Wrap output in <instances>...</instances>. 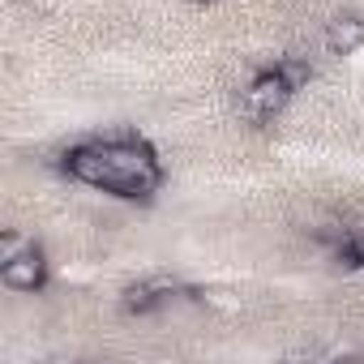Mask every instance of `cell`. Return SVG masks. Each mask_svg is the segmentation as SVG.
Returning <instances> with one entry per match:
<instances>
[{"instance_id": "8", "label": "cell", "mask_w": 364, "mask_h": 364, "mask_svg": "<svg viewBox=\"0 0 364 364\" xmlns=\"http://www.w3.org/2000/svg\"><path fill=\"white\" fill-rule=\"evenodd\" d=\"M279 73L287 77L291 90H304V86L313 82V65H309V56H283V60H279Z\"/></svg>"}, {"instance_id": "3", "label": "cell", "mask_w": 364, "mask_h": 364, "mask_svg": "<svg viewBox=\"0 0 364 364\" xmlns=\"http://www.w3.org/2000/svg\"><path fill=\"white\" fill-rule=\"evenodd\" d=\"M60 167L69 171V180H77V185L120 198V176H116V167H112V159H107L103 141H82V146H69V150H65V159H60Z\"/></svg>"}, {"instance_id": "11", "label": "cell", "mask_w": 364, "mask_h": 364, "mask_svg": "<svg viewBox=\"0 0 364 364\" xmlns=\"http://www.w3.org/2000/svg\"><path fill=\"white\" fill-rule=\"evenodd\" d=\"M185 5H210V0H185Z\"/></svg>"}, {"instance_id": "5", "label": "cell", "mask_w": 364, "mask_h": 364, "mask_svg": "<svg viewBox=\"0 0 364 364\" xmlns=\"http://www.w3.org/2000/svg\"><path fill=\"white\" fill-rule=\"evenodd\" d=\"M0 283H5L9 291L35 296V291L48 283V257H43V249L35 245V249L18 253V257H9V262H0Z\"/></svg>"}, {"instance_id": "4", "label": "cell", "mask_w": 364, "mask_h": 364, "mask_svg": "<svg viewBox=\"0 0 364 364\" xmlns=\"http://www.w3.org/2000/svg\"><path fill=\"white\" fill-rule=\"evenodd\" d=\"M176 291H185V283L176 274H150V279H137L120 291V309L133 317H146V313H159Z\"/></svg>"}, {"instance_id": "6", "label": "cell", "mask_w": 364, "mask_h": 364, "mask_svg": "<svg viewBox=\"0 0 364 364\" xmlns=\"http://www.w3.org/2000/svg\"><path fill=\"white\" fill-rule=\"evenodd\" d=\"M321 43L330 56H355L364 52V18L360 14H334L321 31Z\"/></svg>"}, {"instance_id": "2", "label": "cell", "mask_w": 364, "mask_h": 364, "mask_svg": "<svg viewBox=\"0 0 364 364\" xmlns=\"http://www.w3.org/2000/svg\"><path fill=\"white\" fill-rule=\"evenodd\" d=\"M291 86H287V77L279 73V65L274 69H262V73H253L245 86H240V116L249 120V124H266V120H274V116H283V107L291 103Z\"/></svg>"}, {"instance_id": "10", "label": "cell", "mask_w": 364, "mask_h": 364, "mask_svg": "<svg viewBox=\"0 0 364 364\" xmlns=\"http://www.w3.org/2000/svg\"><path fill=\"white\" fill-rule=\"evenodd\" d=\"M347 257H351V266H355V270H364V232L347 236Z\"/></svg>"}, {"instance_id": "9", "label": "cell", "mask_w": 364, "mask_h": 364, "mask_svg": "<svg viewBox=\"0 0 364 364\" xmlns=\"http://www.w3.org/2000/svg\"><path fill=\"white\" fill-rule=\"evenodd\" d=\"M26 249H35V236H26V232H18V228L0 232V262H9V257H18V253H26Z\"/></svg>"}, {"instance_id": "1", "label": "cell", "mask_w": 364, "mask_h": 364, "mask_svg": "<svg viewBox=\"0 0 364 364\" xmlns=\"http://www.w3.org/2000/svg\"><path fill=\"white\" fill-rule=\"evenodd\" d=\"M103 150L120 176V198L129 202H146L163 189V163L159 154L137 137V133H116V137H103Z\"/></svg>"}, {"instance_id": "7", "label": "cell", "mask_w": 364, "mask_h": 364, "mask_svg": "<svg viewBox=\"0 0 364 364\" xmlns=\"http://www.w3.org/2000/svg\"><path fill=\"white\" fill-rule=\"evenodd\" d=\"M206 309H219V313H240V291H232V287H202V291H193Z\"/></svg>"}]
</instances>
